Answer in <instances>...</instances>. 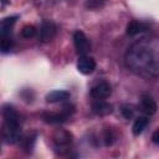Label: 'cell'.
<instances>
[{"label":"cell","instance_id":"16","mask_svg":"<svg viewBox=\"0 0 159 159\" xmlns=\"http://www.w3.org/2000/svg\"><path fill=\"white\" fill-rule=\"evenodd\" d=\"M116 139H117V135H116V133L112 130V129H106L104 130V135H103V140H104V144L107 145V147H109V145H112L114 142H116Z\"/></svg>","mask_w":159,"mask_h":159},{"label":"cell","instance_id":"4","mask_svg":"<svg viewBox=\"0 0 159 159\" xmlns=\"http://www.w3.org/2000/svg\"><path fill=\"white\" fill-rule=\"evenodd\" d=\"M73 43H75L76 51L80 55H86L91 48L89 40L87 39V36L82 31H76L73 34Z\"/></svg>","mask_w":159,"mask_h":159},{"label":"cell","instance_id":"2","mask_svg":"<svg viewBox=\"0 0 159 159\" xmlns=\"http://www.w3.org/2000/svg\"><path fill=\"white\" fill-rule=\"evenodd\" d=\"M2 139L6 144H15L21 138V125L17 112L11 106H5L2 109Z\"/></svg>","mask_w":159,"mask_h":159},{"label":"cell","instance_id":"8","mask_svg":"<svg viewBox=\"0 0 159 159\" xmlns=\"http://www.w3.org/2000/svg\"><path fill=\"white\" fill-rule=\"evenodd\" d=\"M92 112L98 116H107L113 112V106L103 99H97L92 103Z\"/></svg>","mask_w":159,"mask_h":159},{"label":"cell","instance_id":"11","mask_svg":"<svg viewBox=\"0 0 159 159\" xmlns=\"http://www.w3.org/2000/svg\"><path fill=\"white\" fill-rule=\"evenodd\" d=\"M53 142L58 148L68 147L71 144V142H72V135L66 130H58L53 135Z\"/></svg>","mask_w":159,"mask_h":159},{"label":"cell","instance_id":"6","mask_svg":"<svg viewBox=\"0 0 159 159\" xmlns=\"http://www.w3.org/2000/svg\"><path fill=\"white\" fill-rule=\"evenodd\" d=\"M77 70L83 75H89L96 70V61L93 57L81 55L77 61Z\"/></svg>","mask_w":159,"mask_h":159},{"label":"cell","instance_id":"1","mask_svg":"<svg viewBox=\"0 0 159 159\" xmlns=\"http://www.w3.org/2000/svg\"><path fill=\"white\" fill-rule=\"evenodd\" d=\"M128 67L143 77L159 76V39H143L127 52Z\"/></svg>","mask_w":159,"mask_h":159},{"label":"cell","instance_id":"9","mask_svg":"<svg viewBox=\"0 0 159 159\" xmlns=\"http://www.w3.org/2000/svg\"><path fill=\"white\" fill-rule=\"evenodd\" d=\"M71 97L70 92L66 89H55L51 91L46 94V102L48 103H57V102H63Z\"/></svg>","mask_w":159,"mask_h":159},{"label":"cell","instance_id":"13","mask_svg":"<svg viewBox=\"0 0 159 159\" xmlns=\"http://www.w3.org/2000/svg\"><path fill=\"white\" fill-rule=\"evenodd\" d=\"M144 30H147V26H145L143 22H140V21H135V20H134V21H130V22L127 25V30H125V32H127L128 36H135V35L143 32Z\"/></svg>","mask_w":159,"mask_h":159},{"label":"cell","instance_id":"18","mask_svg":"<svg viewBox=\"0 0 159 159\" xmlns=\"http://www.w3.org/2000/svg\"><path fill=\"white\" fill-rule=\"evenodd\" d=\"M120 112H122V114H123V117H124L125 119H132V118H133L134 109L132 108V106H129V104H124V106H122Z\"/></svg>","mask_w":159,"mask_h":159},{"label":"cell","instance_id":"14","mask_svg":"<svg viewBox=\"0 0 159 159\" xmlns=\"http://www.w3.org/2000/svg\"><path fill=\"white\" fill-rule=\"evenodd\" d=\"M148 123H149V119H148L147 117H144V116L138 117V118L134 120V123H133V128H132L133 134H134V135H139V134L145 129V127L148 125Z\"/></svg>","mask_w":159,"mask_h":159},{"label":"cell","instance_id":"10","mask_svg":"<svg viewBox=\"0 0 159 159\" xmlns=\"http://www.w3.org/2000/svg\"><path fill=\"white\" fill-rule=\"evenodd\" d=\"M140 106H142V109H143L147 114H149V116L154 114V113L157 112V109H158L157 102H155L154 98H153L152 96H149V94H143V96L140 97Z\"/></svg>","mask_w":159,"mask_h":159},{"label":"cell","instance_id":"5","mask_svg":"<svg viewBox=\"0 0 159 159\" xmlns=\"http://www.w3.org/2000/svg\"><path fill=\"white\" fill-rule=\"evenodd\" d=\"M112 88L108 82H98L91 88V96L94 99H106L111 96Z\"/></svg>","mask_w":159,"mask_h":159},{"label":"cell","instance_id":"7","mask_svg":"<svg viewBox=\"0 0 159 159\" xmlns=\"http://www.w3.org/2000/svg\"><path fill=\"white\" fill-rule=\"evenodd\" d=\"M72 114L68 113L67 111H65L62 108L61 112L58 113H43L42 114V119L46 122V123H63L66 122Z\"/></svg>","mask_w":159,"mask_h":159},{"label":"cell","instance_id":"19","mask_svg":"<svg viewBox=\"0 0 159 159\" xmlns=\"http://www.w3.org/2000/svg\"><path fill=\"white\" fill-rule=\"evenodd\" d=\"M104 1H106V0H87L86 6L89 7V9H97V7L102 6Z\"/></svg>","mask_w":159,"mask_h":159},{"label":"cell","instance_id":"17","mask_svg":"<svg viewBox=\"0 0 159 159\" xmlns=\"http://www.w3.org/2000/svg\"><path fill=\"white\" fill-rule=\"evenodd\" d=\"M36 35V27L32 25H26L24 26V29L21 30V36L24 39H31Z\"/></svg>","mask_w":159,"mask_h":159},{"label":"cell","instance_id":"15","mask_svg":"<svg viewBox=\"0 0 159 159\" xmlns=\"http://www.w3.org/2000/svg\"><path fill=\"white\" fill-rule=\"evenodd\" d=\"M0 47H1V51L4 53L9 52L12 48V39H11V35H9V36H1Z\"/></svg>","mask_w":159,"mask_h":159},{"label":"cell","instance_id":"3","mask_svg":"<svg viewBox=\"0 0 159 159\" xmlns=\"http://www.w3.org/2000/svg\"><path fill=\"white\" fill-rule=\"evenodd\" d=\"M56 32H57V27H56L55 22H52L50 20H45L40 26L39 40L42 42H48L56 36Z\"/></svg>","mask_w":159,"mask_h":159},{"label":"cell","instance_id":"20","mask_svg":"<svg viewBox=\"0 0 159 159\" xmlns=\"http://www.w3.org/2000/svg\"><path fill=\"white\" fill-rule=\"evenodd\" d=\"M152 139H153V142H154L155 144H158V145H159V129H158V130H155V132L153 133Z\"/></svg>","mask_w":159,"mask_h":159},{"label":"cell","instance_id":"21","mask_svg":"<svg viewBox=\"0 0 159 159\" xmlns=\"http://www.w3.org/2000/svg\"><path fill=\"white\" fill-rule=\"evenodd\" d=\"M0 1H1V9H4V7H5V5H6L7 2H10L9 0H0Z\"/></svg>","mask_w":159,"mask_h":159},{"label":"cell","instance_id":"12","mask_svg":"<svg viewBox=\"0 0 159 159\" xmlns=\"http://www.w3.org/2000/svg\"><path fill=\"white\" fill-rule=\"evenodd\" d=\"M16 20H17V16H9V17L2 19L1 24H0V35L1 36L11 35V27L14 26Z\"/></svg>","mask_w":159,"mask_h":159}]
</instances>
